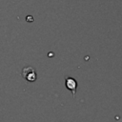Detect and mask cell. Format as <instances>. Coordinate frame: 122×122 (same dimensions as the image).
I'll return each mask as SVG.
<instances>
[{
	"instance_id": "7a4b0ae2",
	"label": "cell",
	"mask_w": 122,
	"mask_h": 122,
	"mask_svg": "<svg viewBox=\"0 0 122 122\" xmlns=\"http://www.w3.org/2000/svg\"><path fill=\"white\" fill-rule=\"evenodd\" d=\"M65 85H66V88L71 92L72 96L74 97L75 92H76V88H77V82H76V80L74 78H72V77H66V79H65Z\"/></svg>"
},
{
	"instance_id": "6da1fadb",
	"label": "cell",
	"mask_w": 122,
	"mask_h": 122,
	"mask_svg": "<svg viewBox=\"0 0 122 122\" xmlns=\"http://www.w3.org/2000/svg\"><path fill=\"white\" fill-rule=\"evenodd\" d=\"M21 74H22L23 78L26 79L29 82H34L36 80V78H37L35 70L32 67H30V66H28V67L23 68Z\"/></svg>"
}]
</instances>
